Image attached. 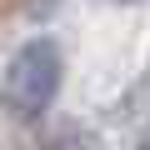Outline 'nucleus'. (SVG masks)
<instances>
[{"instance_id":"f257e3e1","label":"nucleus","mask_w":150,"mask_h":150,"mask_svg":"<svg viewBox=\"0 0 150 150\" xmlns=\"http://www.w3.org/2000/svg\"><path fill=\"white\" fill-rule=\"evenodd\" d=\"M60 75H65L60 45L50 35L25 40L5 65V105H10V115L15 120H40L60 95Z\"/></svg>"},{"instance_id":"f03ea898","label":"nucleus","mask_w":150,"mask_h":150,"mask_svg":"<svg viewBox=\"0 0 150 150\" xmlns=\"http://www.w3.org/2000/svg\"><path fill=\"white\" fill-rule=\"evenodd\" d=\"M140 150H150V145H140Z\"/></svg>"}]
</instances>
